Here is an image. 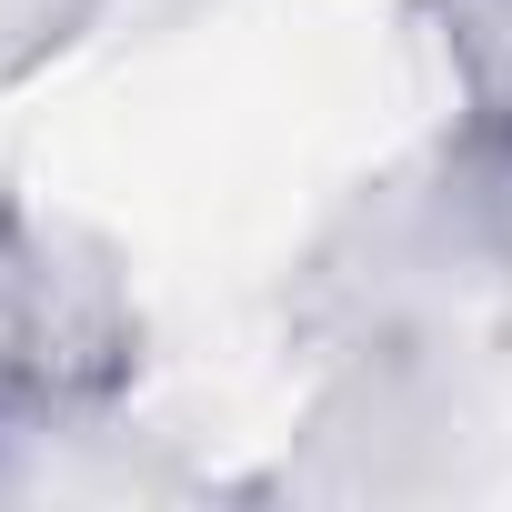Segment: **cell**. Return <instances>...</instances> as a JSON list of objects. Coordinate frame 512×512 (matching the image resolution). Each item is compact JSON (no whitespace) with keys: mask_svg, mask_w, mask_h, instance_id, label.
<instances>
[{"mask_svg":"<svg viewBox=\"0 0 512 512\" xmlns=\"http://www.w3.org/2000/svg\"><path fill=\"white\" fill-rule=\"evenodd\" d=\"M141 372V322L111 262L71 231H41L21 201H0V422H61L121 402Z\"/></svg>","mask_w":512,"mask_h":512,"instance_id":"1","label":"cell"}]
</instances>
